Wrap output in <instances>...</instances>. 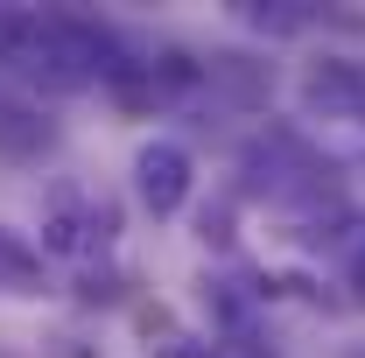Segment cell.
<instances>
[{
	"instance_id": "obj_4",
	"label": "cell",
	"mask_w": 365,
	"mask_h": 358,
	"mask_svg": "<svg viewBox=\"0 0 365 358\" xmlns=\"http://www.w3.org/2000/svg\"><path fill=\"white\" fill-rule=\"evenodd\" d=\"M0 295H43V246L0 225Z\"/></svg>"
},
{
	"instance_id": "obj_6",
	"label": "cell",
	"mask_w": 365,
	"mask_h": 358,
	"mask_svg": "<svg viewBox=\"0 0 365 358\" xmlns=\"http://www.w3.org/2000/svg\"><path fill=\"white\" fill-rule=\"evenodd\" d=\"M197 239H204V246H225V239H232V218H225V204H218V211H197Z\"/></svg>"
},
{
	"instance_id": "obj_2",
	"label": "cell",
	"mask_w": 365,
	"mask_h": 358,
	"mask_svg": "<svg viewBox=\"0 0 365 358\" xmlns=\"http://www.w3.org/2000/svg\"><path fill=\"white\" fill-rule=\"evenodd\" d=\"M190 190H197V155L182 140L155 134L134 148V204L148 218H182L190 211Z\"/></svg>"
},
{
	"instance_id": "obj_3",
	"label": "cell",
	"mask_w": 365,
	"mask_h": 358,
	"mask_svg": "<svg viewBox=\"0 0 365 358\" xmlns=\"http://www.w3.org/2000/svg\"><path fill=\"white\" fill-rule=\"evenodd\" d=\"M295 98H302V113L317 120L323 140L344 134V127H365V63L359 56H323V63L302 71Z\"/></svg>"
},
{
	"instance_id": "obj_8",
	"label": "cell",
	"mask_w": 365,
	"mask_h": 358,
	"mask_svg": "<svg viewBox=\"0 0 365 358\" xmlns=\"http://www.w3.org/2000/svg\"><path fill=\"white\" fill-rule=\"evenodd\" d=\"M359 358H365V352H359Z\"/></svg>"
},
{
	"instance_id": "obj_5",
	"label": "cell",
	"mask_w": 365,
	"mask_h": 358,
	"mask_svg": "<svg viewBox=\"0 0 365 358\" xmlns=\"http://www.w3.org/2000/svg\"><path fill=\"white\" fill-rule=\"evenodd\" d=\"M148 358H218L211 337H162V344H148Z\"/></svg>"
},
{
	"instance_id": "obj_1",
	"label": "cell",
	"mask_w": 365,
	"mask_h": 358,
	"mask_svg": "<svg viewBox=\"0 0 365 358\" xmlns=\"http://www.w3.org/2000/svg\"><path fill=\"white\" fill-rule=\"evenodd\" d=\"M113 232H120V211H113V197H91L78 183H56L43 204V253L56 260H85V253H106L113 246Z\"/></svg>"
},
{
	"instance_id": "obj_7",
	"label": "cell",
	"mask_w": 365,
	"mask_h": 358,
	"mask_svg": "<svg viewBox=\"0 0 365 358\" xmlns=\"http://www.w3.org/2000/svg\"><path fill=\"white\" fill-rule=\"evenodd\" d=\"M344 274H351V281L365 288V225L351 232V239H344Z\"/></svg>"
}]
</instances>
